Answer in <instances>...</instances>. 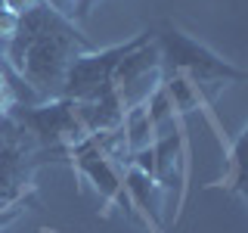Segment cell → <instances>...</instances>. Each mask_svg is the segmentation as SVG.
I'll list each match as a JSON object with an SVG mask.
<instances>
[{"instance_id":"cell-1","label":"cell","mask_w":248,"mask_h":233,"mask_svg":"<svg viewBox=\"0 0 248 233\" xmlns=\"http://www.w3.org/2000/svg\"><path fill=\"white\" fill-rule=\"evenodd\" d=\"M152 31H155V47H158V56H161V72H180L183 78H189L202 90L205 103H211L220 87L245 84V78H248L245 68L217 56L211 47L199 44L196 37H189L174 22H161Z\"/></svg>"},{"instance_id":"cell-2","label":"cell","mask_w":248,"mask_h":233,"mask_svg":"<svg viewBox=\"0 0 248 233\" xmlns=\"http://www.w3.org/2000/svg\"><path fill=\"white\" fill-rule=\"evenodd\" d=\"M152 37H155V31L146 28V31H140L137 37H130V41H124V44L106 47V50H96V47H93V50L75 56V62L65 72L59 97L62 100H75V103H90L106 84H112V75H115V68H118V62L127 56L130 50H137L140 44L152 41Z\"/></svg>"},{"instance_id":"cell-3","label":"cell","mask_w":248,"mask_h":233,"mask_svg":"<svg viewBox=\"0 0 248 233\" xmlns=\"http://www.w3.org/2000/svg\"><path fill=\"white\" fill-rule=\"evenodd\" d=\"M186 168H189V162H186V131L180 124L170 134L155 137L152 143V177L165 193L177 190V208L183 205L186 196Z\"/></svg>"},{"instance_id":"cell-4","label":"cell","mask_w":248,"mask_h":233,"mask_svg":"<svg viewBox=\"0 0 248 233\" xmlns=\"http://www.w3.org/2000/svg\"><path fill=\"white\" fill-rule=\"evenodd\" d=\"M121 131H124V143H127L130 159H134L137 152H143V150H152L155 131H152L149 112H146V100H143V103H137V106H127Z\"/></svg>"},{"instance_id":"cell-5","label":"cell","mask_w":248,"mask_h":233,"mask_svg":"<svg viewBox=\"0 0 248 233\" xmlns=\"http://www.w3.org/2000/svg\"><path fill=\"white\" fill-rule=\"evenodd\" d=\"M46 6H50L53 13H59L62 19L75 22V19H84L87 16V10H84V0H44Z\"/></svg>"},{"instance_id":"cell-6","label":"cell","mask_w":248,"mask_h":233,"mask_svg":"<svg viewBox=\"0 0 248 233\" xmlns=\"http://www.w3.org/2000/svg\"><path fill=\"white\" fill-rule=\"evenodd\" d=\"M44 0H0V6H3L6 13H13V16H25V13H31L34 10V6H41Z\"/></svg>"},{"instance_id":"cell-7","label":"cell","mask_w":248,"mask_h":233,"mask_svg":"<svg viewBox=\"0 0 248 233\" xmlns=\"http://www.w3.org/2000/svg\"><path fill=\"white\" fill-rule=\"evenodd\" d=\"M93 3H96V0H84V10L90 13V10H93Z\"/></svg>"}]
</instances>
